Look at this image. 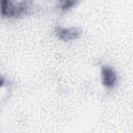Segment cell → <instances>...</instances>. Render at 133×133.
Segmentation results:
<instances>
[{"mask_svg": "<svg viewBox=\"0 0 133 133\" xmlns=\"http://www.w3.org/2000/svg\"><path fill=\"white\" fill-rule=\"evenodd\" d=\"M26 9L24 4H14L10 1H1V12L5 17H12L17 16L23 12Z\"/></svg>", "mask_w": 133, "mask_h": 133, "instance_id": "1", "label": "cell"}, {"mask_svg": "<svg viewBox=\"0 0 133 133\" xmlns=\"http://www.w3.org/2000/svg\"><path fill=\"white\" fill-rule=\"evenodd\" d=\"M56 33L60 39L65 41H69L77 38L81 34L82 31L76 28H65L58 26L56 29Z\"/></svg>", "mask_w": 133, "mask_h": 133, "instance_id": "2", "label": "cell"}, {"mask_svg": "<svg viewBox=\"0 0 133 133\" xmlns=\"http://www.w3.org/2000/svg\"><path fill=\"white\" fill-rule=\"evenodd\" d=\"M101 77L103 85L107 88L114 87L116 83V74L113 69L111 66H102L101 69Z\"/></svg>", "mask_w": 133, "mask_h": 133, "instance_id": "3", "label": "cell"}, {"mask_svg": "<svg viewBox=\"0 0 133 133\" xmlns=\"http://www.w3.org/2000/svg\"><path fill=\"white\" fill-rule=\"evenodd\" d=\"M76 2V1H65L64 2H62V4H61L60 7L63 10L68 9L72 7L75 4Z\"/></svg>", "mask_w": 133, "mask_h": 133, "instance_id": "4", "label": "cell"}]
</instances>
